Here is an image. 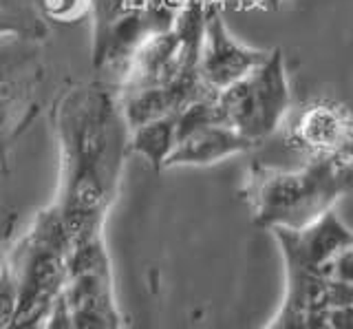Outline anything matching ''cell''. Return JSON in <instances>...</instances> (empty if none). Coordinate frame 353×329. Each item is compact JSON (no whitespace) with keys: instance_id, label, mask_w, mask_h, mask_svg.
I'll return each mask as SVG.
<instances>
[{"instance_id":"obj_16","label":"cell","mask_w":353,"mask_h":329,"mask_svg":"<svg viewBox=\"0 0 353 329\" xmlns=\"http://www.w3.org/2000/svg\"><path fill=\"white\" fill-rule=\"evenodd\" d=\"M232 7L236 9H252V7H261V0H228Z\"/></svg>"},{"instance_id":"obj_5","label":"cell","mask_w":353,"mask_h":329,"mask_svg":"<svg viewBox=\"0 0 353 329\" xmlns=\"http://www.w3.org/2000/svg\"><path fill=\"white\" fill-rule=\"evenodd\" d=\"M270 51L241 45L232 38L221 14L219 0H205V27L199 53V75L212 93L223 91L268 58Z\"/></svg>"},{"instance_id":"obj_9","label":"cell","mask_w":353,"mask_h":329,"mask_svg":"<svg viewBox=\"0 0 353 329\" xmlns=\"http://www.w3.org/2000/svg\"><path fill=\"white\" fill-rule=\"evenodd\" d=\"M298 146L318 155H340L349 152V117L338 104H312L298 117L294 126Z\"/></svg>"},{"instance_id":"obj_15","label":"cell","mask_w":353,"mask_h":329,"mask_svg":"<svg viewBox=\"0 0 353 329\" xmlns=\"http://www.w3.org/2000/svg\"><path fill=\"white\" fill-rule=\"evenodd\" d=\"M44 318H22V321H14L7 329H42Z\"/></svg>"},{"instance_id":"obj_11","label":"cell","mask_w":353,"mask_h":329,"mask_svg":"<svg viewBox=\"0 0 353 329\" xmlns=\"http://www.w3.org/2000/svg\"><path fill=\"white\" fill-rule=\"evenodd\" d=\"M49 27L31 0H0V38H47Z\"/></svg>"},{"instance_id":"obj_13","label":"cell","mask_w":353,"mask_h":329,"mask_svg":"<svg viewBox=\"0 0 353 329\" xmlns=\"http://www.w3.org/2000/svg\"><path fill=\"white\" fill-rule=\"evenodd\" d=\"M265 329H307L305 325V312L298 310L296 305L283 301L281 310L276 312V316L270 321V325Z\"/></svg>"},{"instance_id":"obj_8","label":"cell","mask_w":353,"mask_h":329,"mask_svg":"<svg viewBox=\"0 0 353 329\" xmlns=\"http://www.w3.org/2000/svg\"><path fill=\"white\" fill-rule=\"evenodd\" d=\"M256 144L236 133L225 124H208L196 128L174 141L165 168L174 166H210V163L223 161L228 157L248 152Z\"/></svg>"},{"instance_id":"obj_14","label":"cell","mask_w":353,"mask_h":329,"mask_svg":"<svg viewBox=\"0 0 353 329\" xmlns=\"http://www.w3.org/2000/svg\"><path fill=\"white\" fill-rule=\"evenodd\" d=\"M42 329H73L71 316H69V310H66V303L62 299V294L53 301L49 314L44 316V327Z\"/></svg>"},{"instance_id":"obj_10","label":"cell","mask_w":353,"mask_h":329,"mask_svg":"<svg viewBox=\"0 0 353 329\" xmlns=\"http://www.w3.org/2000/svg\"><path fill=\"white\" fill-rule=\"evenodd\" d=\"M128 133V148L141 155L154 170L165 168V161L174 148V115L152 119V122L141 124Z\"/></svg>"},{"instance_id":"obj_1","label":"cell","mask_w":353,"mask_h":329,"mask_svg":"<svg viewBox=\"0 0 353 329\" xmlns=\"http://www.w3.org/2000/svg\"><path fill=\"white\" fill-rule=\"evenodd\" d=\"M119 100L104 86H80L58 108L62 179L55 208L106 215L115 199L128 148Z\"/></svg>"},{"instance_id":"obj_18","label":"cell","mask_w":353,"mask_h":329,"mask_svg":"<svg viewBox=\"0 0 353 329\" xmlns=\"http://www.w3.org/2000/svg\"><path fill=\"white\" fill-rule=\"evenodd\" d=\"M219 3H221V0H219Z\"/></svg>"},{"instance_id":"obj_7","label":"cell","mask_w":353,"mask_h":329,"mask_svg":"<svg viewBox=\"0 0 353 329\" xmlns=\"http://www.w3.org/2000/svg\"><path fill=\"white\" fill-rule=\"evenodd\" d=\"M62 299L73 329H121L110 268L71 277L66 281Z\"/></svg>"},{"instance_id":"obj_3","label":"cell","mask_w":353,"mask_h":329,"mask_svg":"<svg viewBox=\"0 0 353 329\" xmlns=\"http://www.w3.org/2000/svg\"><path fill=\"white\" fill-rule=\"evenodd\" d=\"M71 243L64 235L58 208L38 212L27 235L7 259L18 285V310L14 321L44 318L69 281L66 257Z\"/></svg>"},{"instance_id":"obj_2","label":"cell","mask_w":353,"mask_h":329,"mask_svg":"<svg viewBox=\"0 0 353 329\" xmlns=\"http://www.w3.org/2000/svg\"><path fill=\"white\" fill-rule=\"evenodd\" d=\"M245 197L259 228H303L351 188V152L312 157L298 170L252 166Z\"/></svg>"},{"instance_id":"obj_12","label":"cell","mask_w":353,"mask_h":329,"mask_svg":"<svg viewBox=\"0 0 353 329\" xmlns=\"http://www.w3.org/2000/svg\"><path fill=\"white\" fill-rule=\"evenodd\" d=\"M18 310V285L9 263L0 266V329H7L16 318Z\"/></svg>"},{"instance_id":"obj_6","label":"cell","mask_w":353,"mask_h":329,"mask_svg":"<svg viewBox=\"0 0 353 329\" xmlns=\"http://www.w3.org/2000/svg\"><path fill=\"white\" fill-rule=\"evenodd\" d=\"M281 248L285 270L316 272L325 277V268L342 250L353 248L349 228L334 210H327L303 228H270Z\"/></svg>"},{"instance_id":"obj_4","label":"cell","mask_w":353,"mask_h":329,"mask_svg":"<svg viewBox=\"0 0 353 329\" xmlns=\"http://www.w3.org/2000/svg\"><path fill=\"white\" fill-rule=\"evenodd\" d=\"M221 122L259 144L281 126L292 102L281 49L214 95Z\"/></svg>"},{"instance_id":"obj_17","label":"cell","mask_w":353,"mask_h":329,"mask_svg":"<svg viewBox=\"0 0 353 329\" xmlns=\"http://www.w3.org/2000/svg\"><path fill=\"white\" fill-rule=\"evenodd\" d=\"M283 5V0H261V7H265V9H279Z\"/></svg>"}]
</instances>
